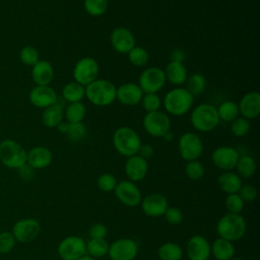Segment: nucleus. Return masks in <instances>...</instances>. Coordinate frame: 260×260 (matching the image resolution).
Instances as JSON below:
<instances>
[{
  "instance_id": "obj_52",
  "label": "nucleus",
  "mask_w": 260,
  "mask_h": 260,
  "mask_svg": "<svg viewBox=\"0 0 260 260\" xmlns=\"http://www.w3.org/2000/svg\"><path fill=\"white\" fill-rule=\"evenodd\" d=\"M162 138H164L166 141H171V140L174 139V135H173V133H171V132L169 131L168 133H166V134L164 135Z\"/></svg>"
},
{
  "instance_id": "obj_33",
  "label": "nucleus",
  "mask_w": 260,
  "mask_h": 260,
  "mask_svg": "<svg viewBox=\"0 0 260 260\" xmlns=\"http://www.w3.org/2000/svg\"><path fill=\"white\" fill-rule=\"evenodd\" d=\"M86 114V108L81 102L70 103L65 110V118L68 123L82 122Z\"/></svg>"
},
{
  "instance_id": "obj_31",
  "label": "nucleus",
  "mask_w": 260,
  "mask_h": 260,
  "mask_svg": "<svg viewBox=\"0 0 260 260\" xmlns=\"http://www.w3.org/2000/svg\"><path fill=\"white\" fill-rule=\"evenodd\" d=\"M256 168V161L251 155H243L239 157L235 169H237V174L241 179H248L254 176Z\"/></svg>"
},
{
  "instance_id": "obj_4",
  "label": "nucleus",
  "mask_w": 260,
  "mask_h": 260,
  "mask_svg": "<svg viewBox=\"0 0 260 260\" xmlns=\"http://www.w3.org/2000/svg\"><path fill=\"white\" fill-rule=\"evenodd\" d=\"M194 96L184 87H176L168 91L164 99L165 110L173 116H182L193 106Z\"/></svg>"
},
{
  "instance_id": "obj_18",
  "label": "nucleus",
  "mask_w": 260,
  "mask_h": 260,
  "mask_svg": "<svg viewBox=\"0 0 260 260\" xmlns=\"http://www.w3.org/2000/svg\"><path fill=\"white\" fill-rule=\"evenodd\" d=\"M186 251L190 260H208L211 255L210 244L201 235H194L188 240Z\"/></svg>"
},
{
  "instance_id": "obj_8",
  "label": "nucleus",
  "mask_w": 260,
  "mask_h": 260,
  "mask_svg": "<svg viewBox=\"0 0 260 260\" xmlns=\"http://www.w3.org/2000/svg\"><path fill=\"white\" fill-rule=\"evenodd\" d=\"M165 72L159 67H149L144 69L138 78V85L143 93H156L166 83Z\"/></svg>"
},
{
  "instance_id": "obj_38",
  "label": "nucleus",
  "mask_w": 260,
  "mask_h": 260,
  "mask_svg": "<svg viewBox=\"0 0 260 260\" xmlns=\"http://www.w3.org/2000/svg\"><path fill=\"white\" fill-rule=\"evenodd\" d=\"M185 174L190 180L199 181L204 176V167L197 159L187 161L185 166Z\"/></svg>"
},
{
  "instance_id": "obj_3",
  "label": "nucleus",
  "mask_w": 260,
  "mask_h": 260,
  "mask_svg": "<svg viewBox=\"0 0 260 260\" xmlns=\"http://www.w3.org/2000/svg\"><path fill=\"white\" fill-rule=\"evenodd\" d=\"M113 144L115 149L123 156L129 157L138 153L141 139L139 135L130 127L122 126L113 134Z\"/></svg>"
},
{
  "instance_id": "obj_28",
  "label": "nucleus",
  "mask_w": 260,
  "mask_h": 260,
  "mask_svg": "<svg viewBox=\"0 0 260 260\" xmlns=\"http://www.w3.org/2000/svg\"><path fill=\"white\" fill-rule=\"evenodd\" d=\"M63 108L57 102L56 104L44 109L42 114V122L48 128H56L59 123L63 121Z\"/></svg>"
},
{
  "instance_id": "obj_26",
  "label": "nucleus",
  "mask_w": 260,
  "mask_h": 260,
  "mask_svg": "<svg viewBox=\"0 0 260 260\" xmlns=\"http://www.w3.org/2000/svg\"><path fill=\"white\" fill-rule=\"evenodd\" d=\"M164 72H165L166 80H168L174 85H182L186 82L188 78L187 70L184 64L180 62L170 61L166 66Z\"/></svg>"
},
{
  "instance_id": "obj_54",
  "label": "nucleus",
  "mask_w": 260,
  "mask_h": 260,
  "mask_svg": "<svg viewBox=\"0 0 260 260\" xmlns=\"http://www.w3.org/2000/svg\"><path fill=\"white\" fill-rule=\"evenodd\" d=\"M231 260H244V259H242V258H235V257H234V258H232Z\"/></svg>"
},
{
  "instance_id": "obj_46",
  "label": "nucleus",
  "mask_w": 260,
  "mask_h": 260,
  "mask_svg": "<svg viewBox=\"0 0 260 260\" xmlns=\"http://www.w3.org/2000/svg\"><path fill=\"white\" fill-rule=\"evenodd\" d=\"M164 216H165L167 222L170 224H173V225L179 224L183 220L182 211L178 207H175V206L168 207L164 213Z\"/></svg>"
},
{
  "instance_id": "obj_42",
  "label": "nucleus",
  "mask_w": 260,
  "mask_h": 260,
  "mask_svg": "<svg viewBox=\"0 0 260 260\" xmlns=\"http://www.w3.org/2000/svg\"><path fill=\"white\" fill-rule=\"evenodd\" d=\"M140 103L146 113L158 111L161 106V101L156 93H143Z\"/></svg>"
},
{
  "instance_id": "obj_29",
  "label": "nucleus",
  "mask_w": 260,
  "mask_h": 260,
  "mask_svg": "<svg viewBox=\"0 0 260 260\" xmlns=\"http://www.w3.org/2000/svg\"><path fill=\"white\" fill-rule=\"evenodd\" d=\"M62 95L69 104L80 102L85 96V87L76 81L68 82L62 89Z\"/></svg>"
},
{
  "instance_id": "obj_9",
  "label": "nucleus",
  "mask_w": 260,
  "mask_h": 260,
  "mask_svg": "<svg viewBox=\"0 0 260 260\" xmlns=\"http://www.w3.org/2000/svg\"><path fill=\"white\" fill-rule=\"evenodd\" d=\"M178 149L184 160H195L202 154L203 143L197 134L194 132H187L181 135L178 142Z\"/></svg>"
},
{
  "instance_id": "obj_49",
  "label": "nucleus",
  "mask_w": 260,
  "mask_h": 260,
  "mask_svg": "<svg viewBox=\"0 0 260 260\" xmlns=\"http://www.w3.org/2000/svg\"><path fill=\"white\" fill-rule=\"evenodd\" d=\"M137 154L147 160V159H149V158H151L153 156L154 148L150 144H141Z\"/></svg>"
},
{
  "instance_id": "obj_17",
  "label": "nucleus",
  "mask_w": 260,
  "mask_h": 260,
  "mask_svg": "<svg viewBox=\"0 0 260 260\" xmlns=\"http://www.w3.org/2000/svg\"><path fill=\"white\" fill-rule=\"evenodd\" d=\"M140 205L144 214L150 217H158L164 215L165 211L169 207L167 197L159 193H151L146 195L141 200Z\"/></svg>"
},
{
  "instance_id": "obj_19",
  "label": "nucleus",
  "mask_w": 260,
  "mask_h": 260,
  "mask_svg": "<svg viewBox=\"0 0 260 260\" xmlns=\"http://www.w3.org/2000/svg\"><path fill=\"white\" fill-rule=\"evenodd\" d=\"M29 102L37 108L45 109L57 103L56 91L49 85H36L28 94Z\"/></svg>"
},
{
  "instance_id": "obj_7",
  "label": "nucleus",
  "mask_w": 260,
  "mask_h": 260,
  "mask_svg": "<svg viewBox=\"0 0 260 260\" xmlns=\"http://www.w3.org/2000/svg\"><path fill=\"white\" fill-rule=\"evenodd\" d=\"M142 124L144 130L153 137H164V135L171 129V120L169 116L159 110L146 113L143 117Z\"/></svg>"
},
{
  "instance_id": "obj_6",
  "label": "nucleus",
  "mask_w": 260,
  "mask_h": 260,
  "mask_svg": "<svg viewBox=\"0 0 260 260\" xmlns=\"http://www.w3.org/2000/svg\"><path fill=\"white\" fill-rule=\"evenodd\" d=\"M26 150L15 140L5 139L0 142V160L10 169H20L26 164Z\"/></svg>"
},
{
  "instance_id": "obj_13",
  "label": "nucleus",
  "mask_w": 260,
  "mask_h": 260,
  "mask_svg": "<svg viewBox=\"0 0 260 260\" xmlns=\"http://www.w3.org/2000/svg\"><path fill=\"white\" fill-rule=\"evenodd\" d=\"M114 192L118 200L128 207H135L139 205L142 200L139 188L134 182H131L129 180L117 183Z\"/></svg>"
},
{
  "instance_id": "obj_25",
  "label": "nucleus",
  "mask_w": 260,
  "mask_h": 260,
  "mask_svg": "<svg viewBox=\"0 0 260 260\" xmlns=\"http://www.w3.org/2000/svg\"><path fill=\"white\" fill-rule=\"evenodd\" d=\"M217 184L220 190L226 194L238 193L243 185L241 177L232 171H224L217 178Z\"/></svg>"
},
{
  "instance_id": "obj_32",
  "label": "nucleus",
  "mask_w": 260,
  "mask_h": 260,
  "mask_svg": "<svg viewBox=\"0 0 260 260\" xmlns=\"http://www.w3.org/2000/svg\"><path fill=\"white\" fill-rule=\"evenodd\" d=\"M109 243L106 239H90L86 243V253L92 258H101L108 255Z\"/></svg>"
},
{
  "instance_id": "obj_41",
  "label": "nucleus",
  "mask_w": 260,
  "mask_h": 260,
  "mask_svg": "<svg viewBox=\"0 0 260 260\" xmlns=\"http://www.w3.org/2000/svg\"><path fill=\"white\" fill-rule=\"evenodd\" d=\"M19 58L20 61L27 66H34L40 60L38 50L31 46L23 47L19 52Z\"/></svg>"
},
{
  "instance_id": "obj_15",
  "label": "nucleus",
  "mask_w": 260,
  "mask_h": 260,
  "mask_svg": "<svg viewBox=\"0 0 260 260\" xmlns=\"http://www.w3.org/2000/svg\"><path fill=\"white\" fill-rule=\"evenodd\" d=\"M240 154L232 146H219L211 154L213 165L222 171H232L236 168Z\"/></svg>"
},
{
  "instance_id": "obj_45",
  "label": "nucleus",
  "mask_w": 260,
  "mask_h": 260,
  "mask_svg": "<svg viewBox=\"0 0 260 260\" xmlns=\"http://www.w3.org/2000/svg\"><path fill=\"white\" fill-rule=\"evenodd\" d=\"M15 245V239L10 232L0 233V254L9 253Z\"/></svg>"
},
{
  "instance_id": "obj_43",
  "label": "nucleus",
  "mask_w": 260,
  "mask_h": 260,
  "mask_svg": "<svg viewBox=\"0 0 260 260\" xmlns=\"http://www.w3.org/2000/svg\"><path fill=\"white\" fill-rule=\"evenodd\" d=\"M117 183L118 182H117L116 177L110 173H104V174L100 175L96 180L98 187L100 188V190H102L104 192L114 191Z\"/></svg>"
},
{
  "instance_id": "obj_51",
  "label": "nucleus",
  "mask_w": 260,
  "mask_h": 260,
  "mask_svg": "<svg viewBox=\"0 0 260 260\" xmlns=\"http://www.w3.org/2000/svg\"><path fill=\"white\" fill-rule=\"evenodd\" d=\"M68 127H69V123L68 122H61V123H59V125L56 127L57 129H58V131L59 132H61V133H66L67 132V130H68Z\"/></svg>"
},
{
  "instance_id": "obj_48",
  "label": "nucleus",
  "mask_w": 260,
  "mask_h": 260,
  "mask_svg": "<svg viewBox=\"0 0 260 260\" xmlns=\"http://www.w3.org/2000/svg\"><path fill=\"white\" fill-rule=\"evenodd\" d=\"M90 239H106L107 228L103 223H94L88 231Z\"/></svg>"
},
{
  "instance_id": "obj_44",
  "label": "nucleus",
  "mask_w": 260,
  "mask_h": 260,
  "mask_svg": "<svg viewBox=\"0 0 260 260\" xmlns=\"http://www.w3.org/2000/svg\"><path fill=\"white\" fill-rule=\"evenodd\" d=\"M250 130V123L249 120L241 117V118H236L231 125V131L233 135L237 137H243L246 134H248Z\"/></svg>"
},
{
  "instance_id": "obj_20",
  "label": "nucleus",
  "mask_w": 260,
  "mask_h": 260,
  "mask_svg": "<svg viewBox=\"0 0 260 260\" xmlns=\"http://www.w3.org/2000/svg\"><path fill=\"white\" fill-rule=\"evenodd\" d=\"M147 171V160L138 154L129 156L125 162V174L131 182L142 181L146 177Z\"/></svg>"
},
{
  "instance_id": "obj_11",
  "label": "nucleus",
  "mask_w": 260,
  "mask_h": 260,
  "mask_svg": "<svg viewBox=\"0 0 260 260\" xmlns=\"http://www.w3.org/2000/svg\"><path fill=\"white\" fill-rule=\"evenodd\" d=\"M99 64L91 57H84L77 61L73 68V77L81 85H88L99 75Z\"/></svg>"
},
{
  "instance_id": "obj_23",
  "label": "nucleus",
  "mask_w": 260,
  "mask_h": 260,
  "mask_svg": "<svg viewBox=\"0 0 260 260\" xmlns=\"http://www.w3.org/2000/svg\"><path fill=\"white\" fill-rule=\"evenodd\" d=\"M52 160L53 153L48 147L45 146L32 147L26 153V164L35 170L49 167Z\"/></svg>"
},
{
  "instance_id": "obj_47",
  "label": "nucleus",
  "mask_w": 260,
  "mask_h": 260,
  "mask_svg": "<svg viewBox=\"0 0 260 260\" xmlns=\"http://www.w3.org/2000/svg\"><path fill=\"white\" fill-rule=\"evenodd\" d=\"M238 194L244 200V202H252L257 197V189L253 185L245 184L241 186Z\"/></svg>"
},
{
  "instance_id": "obj_21",
  "label": "nucleus",
  "mask_w": 260,
  "mask_h": 260,
  "mask_svg": "<svg viewBox=\"0 0 260 260\" xmlns=\"http://www.w3.org/2000/svg\"><path fill=\"white\" fill-rule=\"evenodd\" d=\"M143 91L137 83L127 82L116 89V99L125 106H136L141 102Z\"/></svg>"
},
{
  "instance_id": "obj_36",
  "label": "nucleus",
  "mask_w": 260,
  "mask_h": 260,
  "mask_svg": "<svg viewBox=\"0 0 260 260\" xmlns=\"http://www.w3.org/2000/svg\"><path fill=\"white\" fill-rule=\"evenodd\" d=\"M128 59L132 65L137 67H142L146 65V63L148 62L149 56L146 49H144L143 47L135 46L129 51Z\"/></svg>"
},
{
  "instance_id": "obj_50",
  "label": "nucleus",
  "mask_w": 260,
  "mask_h": 260,
  "mask_svg": "<svg viewBox=\"0 0 260 260\" xmlns=\"http://www.w3.org/2000/svg\"><path fill=\"white\" fill-rule=\"evenodd\" d=\"M184 59H185V53H184L183 50H181L179 48L173 50V52L171 54V61L183 63Z\"/></svg>"
},
{
  "instance_id": "obj_2",
  "label": "nucleus",
  "mask_w": 260,
  "mask_h": 260,
  "mask_svg": "<svg viewBox=\"0 0 260 260\" xmlns=\"http://www.w3.org/2000/svg\"><path fill=\"white\" fill-rule=\"evenodd\" d=\"M116 86L106 79H95L85 86V96L94 106L105 107L116 100Z\"/></svg>"
},
{
  "instance_id": "obj_35",
  "label": "nucleus",
  "mask_w": 260,
  "mask_h": 260,
  "mask_svg": "<svg viewBox=\"0 0 260 260\" xmlns=\"http://www.w3.org/2000/svg\"><path fill=\"white\" fill-rule=\"evenodd\" d=\"M187 87L186 89L194 96L201 94L206 87L205 77L200 73H193L187 78Z\"/></svg>"
},
{
  "instance_id": "obj_34",
  "label": "nucleus",
  "mask_w": 260,
  "mask_h": 260,
  "mask_svg": "<svg viewBox=\"0 0 260 260\" xmlns=\"http://www.w3.org/2000/svg\"><path fill=\"white\" fill-rule=\"evenodd\" d=\"M219 120L224 122H233L239 115L238 105L232 101L222 102L218 108H216Z\"/></svg>"
},
{
  "instance_id": "obj_14",
  "label": "nucleus",
  "mask_w": 260,
  "mask_h": 260,
  "mask_svg": "<svg viewBox=\"0 0 260 260\" xmlns=\"http://www.w3.org/2000/svg\"><path fill=\"white\" fill-rule=\"evenodd\" d=\"M41 232L40 222L35 218H22L17 220L12 228V235L15 241L29 243L37 239Z\"/></svg>"
},
{
  "instance_id": "obj_10",
  "label": "nucleus",
  "mask_w": 260,
  "mask_h": 260,
  "mask_svg": "<svg viewBox=\"0 0 260 260\" xmlns=\"http://www.w3.org/2000/svg\"><path fill=\"white\" fill-rule=\"evenodd\" d=\"M57 252L62 260H77L86 254V243L78 236H68L59 243Z\"/></svg>"
},
{
  "instance_id": "obj_16",
  "label": "nucleus",
  "mask_w": 260,
  "mask_h": 260,
  "mask_svg": "<svg viewBox=\"0 0 260 260\" xmlns=\"http://www.w3.org/2000/svg\"><path fill=\"white\" fill-rule=\"evenodd\" d=\"M111 45L113 49L121 54H128L129 51L135 47V38L133 34L124 26L114 28L110 36Z\"/></svg>"
},
{
  "instance_id": "obj_1",
  "label": "nucleus",
  "mask_w": 260,
  "mask_h": 260,
  "mask_svg": "<svg viewBox=\"0 0 260 260\" xmlns=\"http://www.w3.org/2000/svg\"><path fill=\"white\" fill-rule=\"evenodd\" d=\"M247 230L245 218L241 214L225 213L216 223V233L219 238L225 239L230 242L241 240Z\"/></svg>"
},
{
  "instance_id": "obj_30",
  "label": "nucleus",
  "mask_w": 260,
  "mask_h": 260,
  "mask_svg": "<svg viewBox=\"0 0 260 260\" xmlns=\"http://www.w3.org/2000/svg\"><path fill=\"white\" fill-rule=\"evenodd\" d=\"M183 254V249L174 242L164 243L157 250V256L160 260H181Z\"/></svg>"
},
{
  "instance_id": "obj_53",
  "label": "nucleus",
  "mask_w": 260,
  "mask_h": 260,
  "mask_svg": "<svg viewBox=\"0 0 260 260\" xmlns=\"http://www.w3.org/2000/svg\"><path fill=\"white\" fill-rule=\"evenodd\" d=\"M77 260H95L94 258H92V257H90L89 255H83V256H81L80 258H78Z\"/></svg>"
},
{
  "instance_id": "obj_22",
  "label": "nucleus",
  "mask_w": 260,
  "mask_h": 260,
  "mask_svg": "<svg viewBox=\"0 0 260 260\" xmlns=\"http://www.w3.org/2000/svg\"><path fill=\"white\" fill-rule=\"evenodd\" d=\"M239 114L243 118L250 120L255 119L260 114V94L258 91H250L246 93L238 105Z\"/></svg>"
},
{
  "instance_id": "obj_39",
  "label": "nucleus",
  "mask_w": 260,
  "mask_h": 260,
  "mask_svg": "<svg viewBox=\"0 0 260 260\" xmlns=\"http://www.w3.org/2000/svg\"><path fill=\"white\" fill-rule=\"evenodd\" d=\"M224 205L230 213L241 214L242 210L244 209L245 202L238 193H233V194L226 195L224 200Z\"/></svg>"
},
{
  "instance_id": "obj_37",
  "label": "nucleus",
  "mask_w": 260,
  "mask_h": 260,
  "mask_svg": "<svg viewBox=\"0 0 260 260\" xmlns=\"http://www.w3.org/2000/svg\"><path fill=\"white\" fill-rule=\"evenodd\" d=\"M108 0H84L85 11L91 16H101L108 9Z\"/></svg>"
},
{
  "instance_id": "obj_12",
  "label": "nucleus",
  "mask_w": 260,
  "mask_h": 260,
  "mask_svg": "<svg viewBox=\"0 0 260 260\" xmlns=\"http://www.w3.org/2000/svg\"><path fill=\"white\" fill-rule=\"evenodd\" d=\"M138 254L137 243L129 238H122L109 245L108 255L111 260H134Z\"/></svg>"
},
{
  "instance_id": "obj_24",
  "label": "nucleus",
  "mask_w": 260,
  "mask_h": 260,
  "mask_svg": "<svg viewBox=\"0 0 260 260\" xmlns=\"http://www.w3.org/2000/svg\"><path fill=\"white\" fill-rule=\"evenodd\" d=\"M54 77L52 64L46 60H39L32 66L31 78L37 85H49Z\"/></svg>"
},
{
  "instance_id": "obj_5",
  "label": "nucleus",
  "mask_w": 260,
  "mask_h": 260,
  "mask_svg": "<svg viewBox=\"0 0 260 260\" xmlns=\"http://www.w3.org/2000/svg\"><path fill=\"white\" fill-rule=\"evenodd\" d=\"M190 121L195 130L200 132H209L219 123L217 110L210 104H201L193 109Z\"/></svg>"
},
{
  "instance_id": "obj_40",
  "label": "nucleus",
  "mask_w": 260,
  "mask_h": 260,
  "mask_svg": "<svg viewBox=\"0 0 260 260\" xmlns=\"http://www.w3.org/2000/svg\"><path fill=\"white\" fill-rule=\"evenodd\" d=\"M66 134L72 142H79L86 136V127L82 122L69 123Z\"/></svg>"
},
{
  "instance_id": "obj_27",
  "label": "nucleus",
  "mask_w": 260,
  "mask_h": 260,
  "mask_svg": "<svg viewBox=\"0 0 260 260\" xmlns=\"http://www.w3.org/2000/svg\"><path fill=\"white\" fill-rule=\"evenodd\" d=\"M210 250L216 260H231L234 258L236 251L233 242L219 237L210 245Z\"/></svg>"
}]
</instances>
